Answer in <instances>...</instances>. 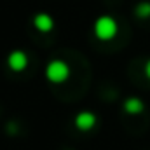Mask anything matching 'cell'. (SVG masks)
Here are the masks:
<instances>
[{
	"label": "cell",
	"mask_w": 150,
	"mask_h": 150,
	"mask_svg": "<svg viewBox=\"0 0 150 150\" xmlns=\"http://www.w3.org/2000/svg\"><path fill=\"white\" fill-rule=\"evenodd\" d=\"M134 12H136L138 18H143V19L145 18H150V2H140L136 5Z\"/></svg>",
	"instance_id": "obj_7"
},
{
	"label": "cell",
	"mask_w": 150,
	"mask_h": 150,
	"mask_svg": "<svg viewBox=\"0 0 150 150\" xmlns=\"http://www.w3.org/2000/svg\"><path fill=\"white\" fill-rule=\"evenodd\" d=\"M7 65L12 72H23L28 67V54L25 51H12L7 56Z\"/></svg>",
	"instance_id": "obj_4"
},
{
	"label": "cell",
	"mask_w": 150,
	"mask_h": 150,
	"mask_svg": "<svg viewBox=\"0 0 150 150\" xmlns=\"http://www.w3.org/2000/svg\"><path fill=\"white\" fill-rule=\"evenodd\" d=\"M45 77L52 84H61L70 77V67L63 59H52L45 67Z\"/></svg>",
	"instance_id": "obj_1"
},
{
	"label": "cell",
	"mask_w": 150,
	"mask_h": 150,
	"mask_svg": "<svg viewBox=\"0 0 150 150\" xmlns=\"http://www.w3.org/2000/svg\"><path fill=\"white\" fill-rule=\"evenodd\" d=\"M124 110H126V113H129V115H140V113L145 110V103L140 98L131 96V98H127L124 101Z\"/></svg>",
	"instance_id": "obj_6"
},
{
	"label": "cell",
	"mask_w": 150,
	"mask_h": 150,
	"mask_svg": "<svg viewBox=\"0 0 150 150\" xmlns=\"http://www.w3.org/2000/svg\"><path fill=\"white\" fill-rule=\"evenodd\" d=\"M143 72H145V75H147V79H150V59L145 63V68H143Z\"/></svg>",
	"instance_id": "obj_8"
},
{
	"label": "cell",
	"mask_w": 150,
	"mask_h": 150,
	"mask_svg": "<svg viewBox=\"0 0 150 150\" xmlns=\"http://www.w3.org/2000/svg\"><path fill=\"white\" fill-rule=\"evenodd\" d=\"M33 26L42 33H49L54 28V19L47 12H38V14L33 16Z\"/></svg>",
	"instance_id": "obj_5"
},
{
	"label": "cell",
	"mask_w": 150,
	"mask_h": 150,
	"mask_svg": "<svg viewBox=\"0 0 150 150\" xmlns=\"http://www.w3.org/2000/svg\"><path fill=\"white\" fill-rule=\"evenodd\" d=\"M94 35L100 40H112L117 35V21L112 16H100L94 23Z\"/></svg>",
	"instance_id": "obj_2"
},
{
	"label": "cell",
	"mask_w": 150,
	"mask_h": 150,
	"mask_svg": "<svg viewBox=\"0 0 150 150\" xmlns=\"http://www.w3.org/2000/svg\"><path fill=\"white\" fill-rule=\"evenodd\" d=\"M74 122H75V127L79 131H91V129L96 127L98 117H96V113L89 112V110H82V112H79L75 115Z\"/></svg>",
	"instance_id": "obj_3"
}]
</instances>
